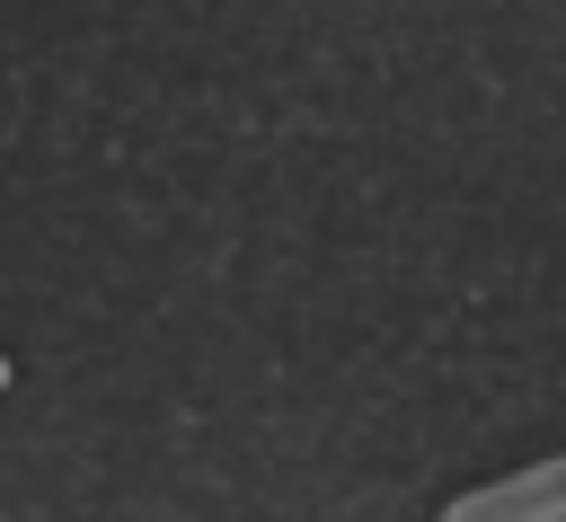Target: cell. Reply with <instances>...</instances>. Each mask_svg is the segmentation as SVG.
<instances>
[{"mask_svg":"<svg viewBox=\"0 0 566 522\" xmlns=\"http://www.w3.org/2000/svg\"><path fill=\"white\" fill-rule=\"evenodd\" d=\"M0 389H9V354H0Z\"/></svg>","mask_w":566,"mask_h":522,"instance_id":"2","label":"cell"},{"mask_svg":"<svg viewBox=\"0 0 566 522\" xmlns=\"http://www.w3.org/2000/svg\"><path fill=\"white\" fill-rule=\"evenodd\" d=\"M433 522H566V451L522 460L504 478H478L469 495H451Z\"/></svg>","mask_w":566,"mask_h":522,"instance_id":"1","label":"cell"}]
</instances>
